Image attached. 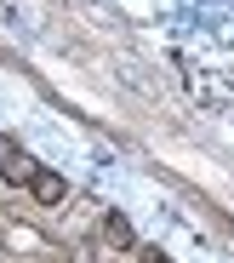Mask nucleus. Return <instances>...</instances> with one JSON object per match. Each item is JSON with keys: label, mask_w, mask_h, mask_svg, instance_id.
<instances>
[{"label": "nucleus", "mask_w": 234, "mask_h": 263, "mask_svg": "<svg viewBox=\"0 0 234 263\" xmlns=\"http://www.w3.org/2000/svg\"><path fill=\"white\" fill-rule=\"evenodd\" d=\"M34 172H40V160L34 155H23L17 143H6V138H0V178H6V183H34Z\"/></svg>", "instance_id": "nucleus-1"}, {"label": "nucleus", "mask_w": 234, "mask_h": 263, "mask_svg": "<svg viewBox=\"0 0 234 263\" xmlns=\"http://www.w3.org/2000/svg\"><path fill=\"white\" fill-rule=\"evenodd\" d=\"M29 195H34L40 206H57V200L69 195V183L57 178V172H46V166H40V172H34V183H29Z\"/></svg>", "instance_id": "nucleus-2"}, {"label": "nucleus", "mask_w": 234, "mask_h": 263, "mask_svg": "<svg viewBox=\"0 0 234 263\" xmlns=\"http://www.w3.org/2000/svg\"><path fill=\"white\" fill-rule=\"evenodd\" d=\"M103 235H109V246H131V240H137V235H131V223H126L120 212H109V217H103Z\"/></svg>", "instance_id": "nucleus-3"}, {"label": "nucleus", "mask_w": 234, "mask_h": 263, "mask_svg": "<svg viewBox=\"0 0 234 263\" xmlns=\"http://www.w3.org/2000/svg\"><path fill=\"white\" fill-rule=\"evenodd\" d=\"M149 263H171V257H160V252H149Z\"/></svg>", "instance_id": "nucleus-4"}]
</instances>
